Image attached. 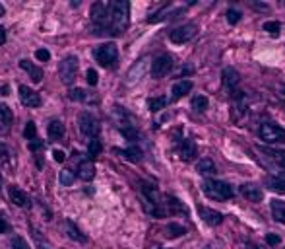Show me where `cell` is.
Listing matches in <instances>:
<instances>
[{"instance_id": "3957f363", "label": "cell", "mask_w": 285, "mask_h": 249, "mask_svg": "<svg viewBox=\"0 0 285 249\" xmlns=\"http://www.w3.org/2000/svg\"><path fill=\"white\" fill-rule=\"evenodd\" d=\"M112 123L130 144H138L140 133L136 127V119L130 115L124 107H112Z\"/></svg>"}, {"instance_id": "9a60e30c", "label": "cell", "mask_w": 285, "mask_h": 249, "mask_svg": "<svg viewBox=\"0 0 285 249\" xmlns=\"http://www.w3.org/2000/svg\"><path fill=\"white\" fill-rule=\"evenodd\" d=\"M17 92H20V101L24 103L26 107H39L41 105V96L35 92V90L27 88V86H20L17 88Z\"/></svg>"}, {"instance_id": "2e32d148", "label": "cell", "mask_w": 285, "mask_h": 249, "mask_svg": "<svg viewBox=\"0 0 285 249\" xmlns=\"http://www.w3.org/2000/svg\"><path fill=\"white\" fill-rule=\"evenodd\" d=\"M8 197H10V201H12L16 206H20V208H29V206H31V199H29V195H27L24 189H20L17 185L10 187Z\"/></svg>"}, {"instance_id": "9c48e42d", "label": "cell", "mask_w": 285, "mask_h": 249, "mask_svg": "<svg viewBox=\"0 0 285 249\" xmlns=\"http://www.w3.org/2000/svg\"><path fill=\"white\" fill-rule=\"evenodd\" d=\"M78 68H80V62L76 57H66L64 61L59 64V74H61V80L66 84V86H70V84H74V80H76V76H78Z\"/></svg>"}, {"instance_id": "836d02e7", "label": "cell", "mask_w": 285, "mask_h": 249, "mask_svg": "<svg viewBox=\"0 0 285 249\" xmlns=\"http://www.w3.org/2000/svg\"><path fill=\"white\" fill-rule=\"evenodd\" d=\"M210 105V101H207L206 96H194L192 98V109L196 111V113H204Z\"/></svg>"}, {"instance_id": "d4e9b609", "label": "cell", "mask_w": 285, "mask_h": 249, "mask_svg": "<svg viewBox=\"0 0 285 249\" xmlns=\"http://www.w3.org/2000/svg\"><path fill=\"white\" fill-rule=\"evenodd\" d=\"M272 216H274V220L279 224H285V203L283 201H279V199H274L272 203Z\"/></svg>"}, {"instance_id": "8d00e7d4", "label": "cell", "mask_w": 285, "mask_h": 249, "mask_svg": "<svg viewBox=\"0 0 285 249\" xmlns=\"http://www.w3.org/2000/svg\"><path fill=\"white\" fill-rule=\"evenodd\" d=\"M264 31L272 37H279V31H281V24L279 22H266L264 24Z\"/></svg>"}, {"instance_id": "7bdbcfd3", "label": "cell", "mask_w": 285, "mask_h": 249, "mask_svg": "<svg viewBox=\"0 0 285 249\" xmlns=\"http://www.w3.org/2000/svg\"><path fill=\"white\" fill-rule=\"evenodd\" d=\"M35 57H37V61L47 62L49 59H51V53H49L47 49H37V51H35Z\"/></svg>"}, {"instance_id": "f6af8a7d", "label": "cell", "mask_w": 285, "mask_h": 249, "mask_svg": "<svg viewBox=\"0 0 285 249\" xmlns=\"http://www.w3.org/2000/svg\"><path fill=\"white\" fill-rule=\"evenodd\" d=\"M52 158H54V162H59V164H62V162L66 160V154H64L62 150H59V148H56V150H52Z\"/></svg>"}, {"instance_id": "e0dca14e", "label": "cell", "mask_w": 285, "mask_h": 249, "mask_svg": "<svg viewBox=\"0 0 285 249\" xmlns=\"http://www.w3.org/2000/svg\"><path fill=\"white\" fill-rule=\"evenodd\" d=\"M194 88V84H192V80H179L173 84V88H171V99L173 101H179V99H182L186 94H190V90Z\"/></svg>"}, {"instance_id": "ba28073f", "label": "cell", "mask_w": 285, "mask_h": 249, "mask_svg": "<svg viewBox=\"0 0 285 249\" xmlns=\"http://www.w3.org/2000/svg\"><path fill=\"white\" fill-rule=\"evenodd\" d=\"M258 134H260V138L268 144L285 143V129L283 127H279L277 123H272V121H266V123L260 124Z\"/></svg>"}, {"instance_id": "d6a6232c", "label": "cell", "mask_w": 285, "mask_h": 249, "mask_svg": "<svg viewBox=\"0 0 285 249\" xmlns=\"http://www.w3.org/2000/svg\"><path fill=\"white\" fill-rule=\"evenodd\" d=\"M266 185H268V189H272V191L285 193V181L276 177V175H268V177H266Z\"/></svg>"}, {"instance_id": "f546056e", "label": "cell", "mask_w": 285, "mask_h": 249, "mask_svg": "<svg viewBox=\"0 0 285 249\" xmlns=\"http://www.w3.org/2000/svg\"><path fill=\"white\" fill-rule=\"evenodd\" d=\"M121 154L130 162H140L142 160V156H144V154H142V148H140L138 144H130L128 148L121 150Z\"/></svg>"}, {"instance_id": "1f68e13d", "label": "cell", "mask_w": 285, "mask_h": 249, "mask_svg": "<svg viewBox=\"0 0 285 249\" xmlns=\"http://www.w3.org/2000/svg\"><path fill=\"white\" fill-rule=\"evenodd\" d=\"M167 101H169V99L165 98V96L149 98V99H147V107H149V111H151V113H157V111H161V109H165V105H167Z\"/></svg>"}, {"instance_id": "74e56055", "label": "cell", "mask_w": 285, "mask_h": 249, "mask_svg": "<svg viewBox=\"0 0 285 249\" xmlns=\"http://www.w3.org/2000/svg\"><path fill=\"white\" fill-rule=\"evenodd\" d=\"M24 136H26L27 143H31V140L37 138V127H35L33 121H27L26 129H24Z\"/></svg>"}, {"instance_id": "cb8c5ba5", "label": "cell", "mask_w": 285, "mask_h": 249, "mask_svg": "<svg viewBox=\"0 0 285 249\" xmlns=\"http://www.w3.org/2000/svg\"><path fill=\"white\" fill-rule=\"evenodd\" d=\"M196 171H198L200 175H216L217 173L216 164H214L212 158H202V160H198V164H196Z\"/></svg>"}, {"instance_id": "8fae6325", "label": "cell", "mask_w": 285, "mask_h": 249, "mask_svg": "<svg viewBox=\"0 0 285 249\" xmlns=\"http://www.w3.org/2000/svg\"><path fill=\"white\" fill-rule=\"evenodd\" d=\"M175 66V61L171 55H159L156 61L151 62V76L154 78H163V76H167L169 72L173 70Z\"/></svg>"}, {"instance_id": "5b68a950", "label": "cell", "mask_w": 285, "mask_h": 249, "mask_svg": "<svg viewBox=\"0 0 285 249\" xmlns=\"http://www.w3.org/2000/svg\"><path fill=\"white\" fill-rule=\"evenodd\" d=\"M109 16H111V2H95L91 6V24H93V31L97 35L107 33Z\"/></svg>"}, {"instance_id": "7c38bea8", "label": "cell", "mask_w": 285, "mask_h": 249, "mask_svg": "<svg viewBox=\"0 0 285 249\" xmlns=\"http://www.w3.org/2000/svg\"><path fill=\"white\" fill-rule=\"evenodd\" d=\"M177 154L182 162H192L198 156V146L192 138H177Z\"/></svg>"}, {"instance_id": "30bf717a", "label": "cell", "mask_w": 285, "mask_h": 249, "mask_svg": "<svg viewBox=\"0 0 285 249\" xmlns=\"http://www.w3.org/2000/svg\"><path fill=\"white\" fill-rule=\"evenodd\" d=\"M198 33V27L194 24H184V26H179L169 31V39L173 41L175 45H182V43H188L190 39H194Z\"/></svg>"}, {"instance_id": "ac0fdd59", "label": "cell", "mask_w": 285, "mask_h": 249, "mask_svg": "<svg viewBox=\"0 0 285 249\" xmlns=\"http://www.w3.org/2000/svg\"><path fill=\"white\" fill-rule=\"evenodd\" d=\"M76 175H78L82 181H91V179L95 177V164L89 160V158H87V160H82L78 164Z\"/></svg>"}, {"instance_id": "bcb514c9", "label": "cell", "mask_w": 285, "mask_h": 249, "mask_svg": "<svg viewBox=\"0 0 285 249\" xmlns=\"http://www.w3.org/2000/svg\"><path fill=\"white\" fill-rule=\"evenodd\" d=\"M266 241H268V245H277V243L281 241V238H279L277 234H268V236H266Z\"/></svg>"}, {"instance_id": "f1b7e54d", "label": "cell", "mask_w": 285, "mask_h": 249, "mask_svg": "<svg viewBox=\"0 0 285 249\" xmlns=\"http://www.w3.org/2000/svg\"><path fill=\"white\" fill-rule=\"evenodd\" d=\"M165 203H167V212L169 214H186V208H184V205L179 199L167 195L165 197Z\"/></svg>"}, {"instance_id": "6da1fadb", "label": "cell", "mask_w": 285, "mask_h": 249, "mask_svg": "<svg viewBox=\"0 0 285 249\" xmlns=\"http://www.w3.org/2000/svg\"><path fill=\"white\" fill-rule=\"evenodd\" d=\"M130 24V4L126 0L111 2V16H109V35H122Z\"/></svg>"}, {"instance_id": "816d5d0a", "label": "cell", "mask_w": 285, "mask_h": 249, "mask_svg": "<svg viewBox=\"0 0 285 249\" xmlns=\"http://www.w3.org/2000/svg\"><path fill=\"white\" fill-rule=\"evenodd\" d=\"M2 183H4V181H2V175H0V191H2Z\"/></svg>"}, {"instance_id": "7402d4cb", "label": "cell", "mask_w": 285, "mask_h": 249, "mask_svg": "<svg viewBox=\"0 0 285 249\" xmlns=\"http://www.w3.org/2000/svg\"><path fill=\"white\" fill-rule=\"evenodd\" d=\"M14 123V113L6 103H0V133H8Z\"/></svg>"}, {"instance_id": "e575fe53", "label": "cell", "mask_w": 285, "mask_h": 249, "mask_svg": "<svg viewBox=\"0 0 285 249\" xmlns=\"http://www.w3.org/2000/svg\"><path fill=\"white\" fill-rule=\"evenodd\" d=\"M101 150H103V146H101V140H99V138L89 140V144H87V156H89V160L97 158V156L101 154Z\"/></svg>"}, {"instance_id": "f35d334b", "label": "cell", "mask_w": 285, "mask_h": 249, "mask_svg": "<svg viewBox=\"0 0 285 249\" xmlns=\"http://www.w3.org/2000/svg\"><path fill=\"white\" fill-rule=\"evenodd\" d=\"M74 177H76V173L72 171V169H62L61 171V183L64 187H70L74 183Z\"/></svg>"}, {"instance_id": "603a6c76", "label": "cell", "mask_w": 285, "mask_h": 249, "mask_svg": "<svg viewBox=\"0 0 285 249\" xmlns=\"http://www.w3.org/2000/svg\"><path fill=\"white\" fill-rule=\"evenodd\" d=\"M146 59H142V61H138L132 68L128 70V74H126V84H136V82L144 76V72H146Z\"/></svg>"}, {"instance_id": "f907efd6", "label": "cell", "mask_w": 285, "mask_h": 249, "mask_svg": "<svg viewBox=\"0 0 285 249\" xmlns=\"http://www.w3.org/2000/svg\"><path fill=\"white\" fill-rule=\"evenodd\" d=\"M4 14H6V8H4V6H2V4H0V18H2V16H4Z\"/></svg>"}, {"instance_id": "4dcf8cb0", "label": "cell", "mask_w": 285, "mask_h": 249, "mask_svg": "<svg viewBox=\"0 0 285 249\" xmlns=\"http://www.w3.org/2000/svg\"><path fill=\"white\" fill-rule=\"evenodd\" d=\"M184 234H186V228L177 222L167 224V228H165V236H167V238H181Z\"/></svg>"}, {"instance_id": "5bb4252c", "label": "cell", "mask_w": 285, "mask_h": 249, "mask_svg": "<svg viewBox=\"0 0 285 249\" xmlns=\"http://www.w3.org/2000/svg\"><path fill=\"white\" fill-rule=\"evenodd\" d=\"M198 214H200V218H202L207 226H214V228L223 222V214L214 210V208H210V206L198 205Z\"/></svg>"}, {"instance_id": "ee69618b", "label": "cell", "mask_w": 285, "mask_h": 249, "mask_svg": "<svg viewBox=\"0 0 285 249\" xmlns=\"http://www.w3.org/2000/svg\"><path fill=\"white\" fill-rule=\"evenodd\" d=\"M29 144V150L31 152H37V150H41L45 146V143L43 140H39V138H35V140H31V143H27Z\"/></svg>"}, {"instance_id": "52a82bcc", "label": "cell", "mask_w": 285, "mask_h": 249, "mask_svg": "<svg viewBox=\"0 0 285 249\" xmlns=\"http://www.w3.org/2000/svg\"><path fill=\"white\" fill-rule=\"evenodd\" d=\"M95 61L105 68H112L119 62V47L115 43H103L95 49Z\"/></svg>"}, {"instance_id": "ab89813d", "label": "cell", "mask_w": 285, "mask_h": 249, "mask_svg": "<svg viewBox=\"0 0 285 249\" xmlns=\"http://www.w3.org/2000/svg\"><path fill=\"white\" fill-rule=\"evenodd\" d=\"M227 22H229L231 26H237V24L241 22V12L235 8H229L227 10Z\"/></svg>"}, {"instance_id": "b9f144b4", "label": "cell", "mask_w": 285, "mask_h": 249, "mask_svg": "<svg viewBox=\"0 0 285 249\" xmlns=\"http://www.w3.org/2000/svg\"><path fill=\"white\" fill-rule=\"evenodd\" d=\"M12 247H14V249H29V245H27V241L24 240V238L16 236V238H14V241H12Z\"/></svg>"}, {"instance_id": "7a4b0ae2", "label": "cell", "mask_w": 285, "mask_h": 249, "mask_svg": "<svg viewBox=\"0 0 285 249\" xmlns=\"http://www.w3.org/2000/svg\"><path fill=\"white\" fill-rule=\"evenodd\" d=\"M142 197H144V208L147 214L156 216V218H163L167 216V203H165V197L159 193V189L151 183H142Z\"/></svg>"}, {"instance_id": "83f0119b", "label": "cell", "mask_w": 285, "mask_h": 249, "mask_svg": "<svg viewBox=\"0 0 285 249\" xmlns=\"http://www.w3.org/2000/svg\"><path fill=\"white\" fill-rule=\"evenodd\" d=\"M68 98L72 101H84V103H89V101H97L95 98H91V94L84 88H74L68 92Z\"/></svg>"}, {"instance_id": "484cf974", "label": "cell", "mask_w": 285, "mask_h": 249, "mask_svg": "<svg viewBox=\"0 0 285 249\" xmlns=\"http://www.w3.org/2000/svg\"><path fill=\"white\" fill-rule=\"evenodd\" d=\"M47 133H49V138H52V140H59V138H62V136H64V133H66L64 123L54 119V121H51V123H49V127H47Z\"/></svg>"}, {"instance_id": "277c9868", "label": "cell", "mask_w": 285, "mask_h": 249, "mask_svg": "<svg viewBox=\"0 0 285 249\" xmlns=\"http://www.w3.org/2000/svg\"><path fill=\"white\" fill-rule=\"evenodd\" d=\"M202 193L207 197V199H212V201H229V199H233L235 195V189L229 183H225V181H219V179H206L204 183H202Z\"/></svg>"}, {"instance_id": "d590c367", "label": "cell", "mask_w": 285, "mask_h": 249, "mask_svg": "<svg viewBox=\"0 0 285 249\" xmlns=\"http://www.w3.org/2000/svg\"><path fill=\"white\" fill-rule=\"evenodd\" d=\"M33 240H35V243H37V247L39 249H54V245H52L51 241L47 240L45 236H41L37 230H33Z\"/></svg>"}, {"instance_id": "c3c4849f", "label": "cell", "mask_w": 285, "mask_h": 249, "mask_svg": "<svg viewBox=\"0 0 285 249\" xmlns=\"http://www.w3.org/2000/svg\"><path fill=\"white\" fill-rule=\"evenodd\" d=\"M6 43V27L0 26V47Z\"/></svg>"}, {"instance_id": "4fadbf2b", "label": "cell", "mask_w": 285, "mask_h": 249, "mask_svg": "<svg viewBox=\"0 0 285 249\" xmlns=\"http://www.w3.org/2000/svg\"><path fill=\"white\" fill-rule=\"evenodd\" d=\"M249 109V99L242 92H233L231 94V111H233V119H241Z\"/></svg>"}, {"instance_id": "7dc6e473", "label": "cell", "mask_w": 285, "mask_h": 249, "mask_svg": "<svg viewBox=\"0 0 285 249\" xmlns=\"http://www.w3.org/2000/svg\"><path fill=\"white\" fill-rule=\"evenodd\" d=\"M8 232H10L8 222H6V220H4L2 216H0V234H8Z\"/></svg>"}, {"instance_id": "4316f807", "label": "cell", "mask_w": 285, "mask_h": 249, "mask_svg": "<svg viewBox=\"0 0 285 249\" xmlns=\"http://www.w3.org/2000/svg\"><path fill=\"white\" fill-rule=\"evenodd\" d=\"M64 226H66V234H68L70 240H76V241H80V243H86L87 241V236H84L82 230H80L78 226L72 222V220H66Z\"/></svg>"}, {"instance_id": "44dd1931", "label": "cell", "mask_w": 285, "mask_h": 249, "mask_svg": "<svg viewBox=\"0 0 285 249\" xmlns=\"http://www.w3.org/2000/svg\"><path fill=\"white\" fill-rule=\"evenodd\" d=\"M239 80H241V76H239V72L235 70V68H225V70H223V86L227 88V92H229V94L237 92Z\"/></svg>"}, {"instance_id": "ffe728a7", "label": "cell", "mask_w": 285, "mask_h": 249, "mask_svg": "<svg viewBox=\"0 0 285 249\" xmlns=\"http://www.w3.org/2000/svg\"><path fill=\"white\" fill-rule=\"evenodd\" d=\"M20 68H24V70L29 74L31 82H35V84H39V82L43 80V68L35 66L33 62H29L27 59H22V61H20Z\"/></svg>"}, {"instance_id": "8992f818", "label": "cell", "mask_w": 285, "mask_h": 249, "mask_svg": "<svg viewBox=\"0 0 285 249\" xmlns=\"http://www.w3.org/2000/svg\"><path fill=\"white\" fill-rule=\"evenodd\" d=\"M78 124H80V133L84 134L86 138H89V140L97 138L99 133H101V123H99V119H97L93 113H89V111L80 113Z\"/></svg>"}, {"instance_id": "681fc988", "label": "cell", "mask_w": 285, "mask_h": 249, "mask_svg": "<svg viewBox=\"0 0 285 249\" xmlns=\"http://www.w3.org/2000/svg\"><path fill=\"white\" fill-rule=\"evenodd\" d=\"M6 156H8V148L0 143V158H2V160H6Z\"/></svg>"}, {"instance_id": "f5cc1de1", "label": "cell", "mask_w": 285, "mask_h": 249, "mask_svg": "<svg viewBox=\"0 0 285 249\" xmlns=\"http://www.w3.org/2000/svg\"><path fill=\"white\" fill-rule=\"evenodd\" d=\"M249 249H260V247H258V245H251Z\"/></svg>"}, {"instance_id": "60d3db41", "label": "cell", "mask_w": 285, "mask_h": 249, "mask_svg": "<svg viewBox=\"0 0 285 249\" xmlns=\"http://www.w3.org/2000/svg\"><path fill=\"white\" fill-rule=\"evenodd\" d=\"M86 80L89 86H97V82H99V74H97V70L89 68V70L86 72Z\"/></svg>"}, {"instance_id": "d6986e66", "label": "cell", "mask_w": 285, "mask_h": 249, "mask_svg": "<svg viewBox=\"0 0 285 249\" xmlns=\"http://www.w3.org/2000/svg\"><path fill=\"white\" fill-rule=\"evenodd\" d=\"M241 195L244 197L246 201H251V203H260V201L264 199V193L260 191V187L252 185V183L241 185Z\"/></svg>"}]
</instances>
